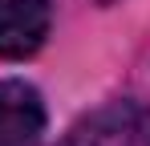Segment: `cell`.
I'll list each match as a JSON object with an SVG mask.
<instances>
[{
	"mask_svg": "<svg viewBox=\"0 0 150 146\" xmlns=\"http://www.w3.org/2000/svg\"><path fill=\"white\" fill-rule=\"evenodd\" d=\"M57 146H150V110L138 101H110L73 122Z\"/></svg>",
	"mask_w": 150,
	"mask_h": 146,
	"instance_id": "1",
	"label": "cell"
},
{
	"mask_svg": "<svg viewBox=\"0 0 150 146\" xmlns=\"http://www.w3.org/2000/svg\"><path fill=\"white\" fill-rule=\"evenodd\" d=\"M45 138V101L37 85L21 77L0 81V146H41Z\"/></svg>",
	"mask_w": 150,
	"mask_h": 146,
	"instance_id": "2",
	"label": "cell"
},
{
	"mask_svg": "<svg viewBox=\"0 0 150 146\" xmlns=\"http://www.w3.org/2000/svg\"><path fill=\"white\" fill-rule=\"evenodd\" d=\"M49 0H0V57H33L49 37Z\"/></svg>",
	"mask_w": 150,
	"mask_h": 146,
	"instance_id": "3",
	"label": "cell"
},
{
	"mask_svg": "<svg viewBox=\"0 0 150 146\" xmlns=\"http://www.w3.org/2000/svg\"><path fill=\"white\" fill-rule=\"evenodd\" d=\"M101 4H110V0H101Z\"/></svg>",
	"mask_w": 150,
	"mask_h": 146,
	"instance_id": "4",
	"label": "cell"
}]
</instances>
